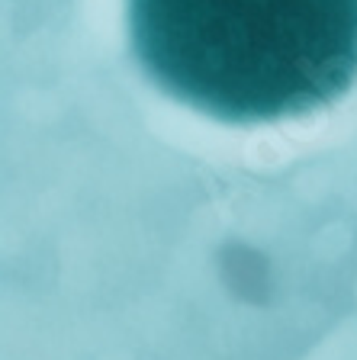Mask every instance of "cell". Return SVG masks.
<instances>
[{
  "label": "cell",
  "mask_w": 357,
  "mask_h": 360,
  "mask_svg": "<svg viewBox=\"0 0 357 360\" xmlns=\"http://www.w3.org/2000/svg\"><path fill=\"white\" fill-rule=\"evenodd\" d=\"M139 65L225 122L299 116L357 75V0H129Z\"/></svg>",
  "instance_id": "obj_1"
}]
</instances>
